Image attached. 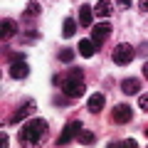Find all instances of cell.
Listing matches in <instances>:
<instances>
[{"label":"cell","mask_w":148,"mask_h":148,"mask_svg":"<svg viewBox=\"0 0 148 148\" xmlns=\"http://www.w3.org/2000/svg\"><path fill=\"white\" fill-rule=\"evenodd\" d=\"M0 32H3V40H8V37H12L17 32V25L12 20H3V27H0Z\"/></svg>","instance_id":"cell-14"},{"label":"cell","mask_w":148,"mask_h":148,"mask_svg":"<svg viewBox=\"0 0 148 148\" xmlns=\"http://www.w3.org/2000/svg\"><path fill=\"white\" fill-rule=\"evenodd\" d=\"M62 82H64L62 74H54V77H52V84H54V86H62Z\"/></svg>","instance_id":"cell-21"},{"label":"cell","mask_w":148,"mask_h":148,"mask_svg":"<svg viewBox=\"0 0 148 148\" xmlns=\"http://www.w3.org/2000/svg\"><path fill=\"white\" fill-rule=\"evenodd\" d=\"M146 138H148V128H146Z\"/></svg>","instance_id":"cell-25"},{"label":"cell","mask_w":148,"mask_h":148,"mask_svg":"<svg viewBox=\"0 0 148 148\" xmlns=\"http://www.w3.org/2000/svg\"><path fill=\"white\" fill-rule=\"evenodd\" d=\"M35 109H37V104H35V101H25V104H22L17 111H12V114L5 119V121H8V123H20L22 119H27V116H30V114H32Z\"/></svg>","instance_id":"cell-8"},{"label":"cell","mask_w":148,"mask_h":148,"mask_svg":"<svg viewBox=\"0 0 148 148\" xmlns=\"http://www.w3.org/2000/svg\"><path fill=\"white\" fill-rule=\"evenodd\" d=\"M138 10H141V12H148V0H138Z\"/></svg>","instance_id":"cell-22"},{"label":"cell","mask_w":148,"mask_h":148,"mask_svg":"<svg viewBox=\"0 0 148 148\" xmlns=\"http://www.w3.org/2000/svg\"><path fill=\"white\" fill-rule=\"evenodd\" d=\"M37 12H40V5H37V3H30V5H27V10H25V17L37 15Z\"/></svg>","instance_id":"cell-19"},{"label":"cell","mask_w":148,"mask_h":148,"mask_svg":"<svg viewBox=\"0 0 148 148\" xmlns=\"http://www.w3.org/2000/svg\"><path fill=\"white\" fill-rule=\"evenodd\" d=\"M131 3H133V0H119V5H123V8H128Z\"/></svg>","instance_id":"cell-23"},{"label":"cell","mask_w":148,"mask_h":148,"mask_svg":"<svg viewBox=\"0 0 148 148\" xmlns=\"http://www.w3.org/2000/svg\"><path fill=\"white\" fill-rule=\"evenodd\" d=\"M79 131H82V121H72V123H67V126L62 128V133H59V138H57V146H67L72 138L79 136Z\"/></svg>","instance_id":"cell-6"},{"label":"cell","mask_w":148,"mask_h":148,"mask_svg":"<svg viewBox=\"0 0 148 148\" xmlns=\"http://www.w3.org/2000/svg\"><path fill=\"white\" fill-rule=\"evenodd\" d=\"M138 106H141L143 111H148V94H143L141 99H138Z\"/></svg>","instance_id":"cell-20"},{"label":"cell","mask_w":148,"mask_h":148,"mask_svg":"<svg viewBox=\"0 0 148 148\" xmlns=\"http://www.w3.org/2000/svg\"><path fill=\"white\" fill-rule=\"evenodd\" d=\"M111 119H114V123L123 126V123H128L133 119V109L128 104H119V106H114V111H111Z\"/></svg>","instance_id":"cell-7"},{"label":"cell","mask_w":148,"mask_h":148,"mask_svg":"<svg viewBox=\"0 0 148 148\" xmlns=\"http://www.w3.org/2000/svg\"><path fill=\"white\" fill-rule=\"evenodd\" d=\"M57 59H59V62H64V64H67V62H72V59H74V49H69V47H64V49H59V54H57Z\"/></svg>","instance_id":"cell-17"},{"label":"cell","mask_w":148,"mask_h":148,"mask_svg":"<svg viewBox=\"0 0 148 148\" xmlns=\"http://www.w3.org/2000/svg\"><path fill=\"white\" fill-rule=\"evenodd\" d=\"M45 131H47V121L45 119H30L20 131V141L22 143H40Z\"/></svg>","instance_id":"cell-2"},{"label":"cell","mask_w":148,"mask_h":148,"mask_svg":"<svg viewBox=\"0 0 148 148\" xmlns=\"http://www.w3.org/2000/svg\"><path fill=\"white\" fill-rule=\"evenodd\" d=\"M104 104H106V96L96 91V94H91V96H89V101H86V109H89L91 114H99V111L104 109Z\"/></svg>","instance_id":"cell-9"},{"label":"cell","mask_w":148,"mask_h":148,"mask_svg":"<svg viewBox=\"0 0 148 148\" xmlns=\"http://www.w3.org/2000/svg\"><path fill=\"white\" fill-rule=\"evenodd\" d=\"M121 91L123 94H138L141 91V79H136V77H128V79H123L121 82Z\"/></svg>","instance_id":"cell-10"},{"label":"cell","mask_w":148,"mask_h":148,"mask_svg":"<svg viewBox=\"0 0 148 148\" xmlns=\"http://www.w3.org/2000/svg\"><path fill=\"white\" fill-rule=\"evenodd\" d=\"M109 37H111V22H109V20L94 22V25H91V40L96 42V47H99L101 42H106Z\"/></svg>","instance_id":"cell-5"},{"label":"cell","mask_w":148,"mask_h":148,"mask_svg":"<svg viewBox=\"0 0 148 148\" xmlns=\"http://www.w3.org/2000/svg\"><path fill=\"white\" fill-rule=\"evenodd\" d=\"M138 143L133 141V138H128V141H114V143H109V148H136Z\"/></svg>","instance_id":"cell-18"},{"label":"cell","mask_w":148,"mask_h":148,"mask_svg":"<svg viewBox=\"0 0 148 148\" xmlns=\"http://www.w3.org/2000/svg\"><path fill=\"white\" fill-rule=\"evenodd\" d=\"M74 32H77V22H74L72 17H67V20H64V25H62V37H64V40H69Z\"/></svg>","instance_id":"cell-15"},{"label":"cell","mask_w":148,"mask_h":148,"mask_svg":"<svg viewBox=\"0 0 148 148\" xmlns=\"http://www.w3.org/2000/svg\"><path fill=\"white\" fill-rule=\"evenodd\" d=\"M79 25H84V27L94 25V10H91L89 5H82L79 8Z\"/></svg>","instance_id":"cell-12"},{"label":"cell","mask_w":148,"mask_h":148,"mask_svg":"<svg viewBox=\"0 0 148 148\" xmlns=\"http://www.w3.org/2000/svg\"><path fill=\"white\" fill-rule=\"evenodd\" d=\"M79 54L84 59H91L96 54V42H94V40H82V42H79Z\"/></svg>","instance_id":"cell-11"},{"label":"cell","mask_w":148,"mask_h":148,"mask_svg":"<svg viewBox=\"0 0 148 148\" xmlns=\"http://www.w3.org/2000/svg\"><path fill=\"white\" fill-rule=\"evenodd\" d=\"M77 138H79V143H82V146H91V143L96 141V136H94V133H91V131H84V128L79 131V136H77Z\"/></svg>","instance_id":"cell-16"},{"label":"cell","mask_w":148,"mask_h":148,"mask_svg":"<svg viewBox=\"0 0 148 148\" xmlns=\"http://www.w3.org/2000/svg\"><path fill=\"white\" fill-rule=\"evenodd\" d=\"M133 54H136V49H133L128 42H121V45H116L114 52H111V59H114L119 67H126V64L133 62Z\"/></svg>","instance_id":"cell-3"},{"label":"cell","mask_w":148,"mask_h":148,"mask_svg":"<svg viewBox=\"0 0 148 148\" xmlns=\"http://www.w3.org/2000/svg\"><path fill=\"white\" fill-rule=\"evenodd\" d=\"M84 89H86V84H84V72H82V69H72V72H69V77L62 82V91H64V96H69V99H77V96L84 94Z\"/></svg>","instance_id":"cell-1"},{"label":"cell","mask_w":148,"mask_h":148,"mask_svg":"<svg viewBox=\"0 0 148 148\" xmlns=\"http://www.w3.org/2000/svg\"><path fill=\"white\" fill-rule=\"evenodd\" d=\"M111 12H114V8H111L109 0H99L94 5V15H99V17H111Z\"/></svg>","instance_id":"cell-13"},{"label":"cell","mask_w":148,"mask_h":148,"mask_svg":"<svg viewBox=\"0 0 148 148\" xmlns=\"http://www.w3.org/2000/svg\"><path fill=\"white\" fill-rule=\"evenodd\" d=\"M143 77H146V79H148V62L143 64Z\"/></svg>","instance_id":"cell-24"},{"label":"cell","mask_w":148,"mask_h":148,"mask_svg":"<svg viewBox=\"0 0 148 148\" xmlns=\"http://www.w3.org/2000/svg\"><path fill=\"white\" fill-rule=\"evenodd\" d=\"M8 72H10V79H17V82L27 79V74H30V64L25 62L22 54H17V57L10 62V69H8Z\"/></svg>","instance_id":"cell-4"}]
</instances>
